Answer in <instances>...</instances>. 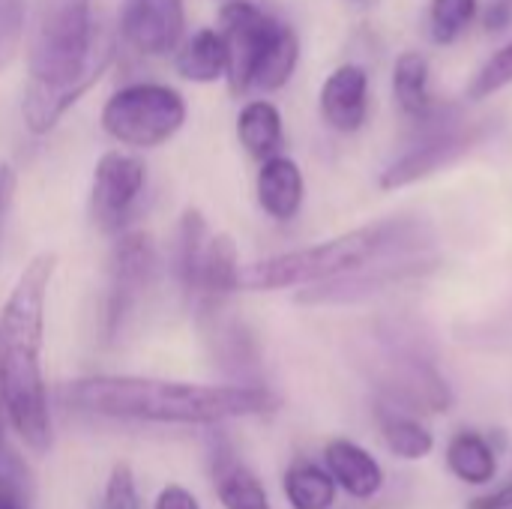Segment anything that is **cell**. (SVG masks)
I'll list each match as a JSON object with an SVG mask.
<instances>
[{
    "mask_svg": "<svg viewBox=\"0 0 512 509\" xmlns=\"http://www.w3.org/2000/svg\"><path fill=\"white\" fill-rule=\"evenodd\" d=\"M66 405L108 420L159 426H216L273 414L279 399L267 387L186 384L138 375H90L63 387Z\"/></svg>",
    "mask_w": 512,
    "mask_h": 509,
    "instance_id": "cell-1",
    "label": "cell"
},
{
    "mask_svg": "<svg viewBox=\"0 0 512 509\" xmlns=\"http://www.w3.org/2000/svg\"><path fill=\"white\" fill-rule=\"evenodd\" d=\"M105 509H141L135 477L129 465H117L105 483Z\"/></svg>",
    "mask_w": 512,
    "mask_h": 509,
    "instance_id": "cell-27",
    "label": "cell"
},
{
    "mask_svg": "<svg viewBox=\"0 0 512 509\" xmlns=\"http://www.w3.org/2000/svg\"><path fill=\"white\" fill-rule=\"evenodd\" d=\"M237 141L258 162L282 153L285 144L282 111L270 99H249L237 114Z\"/></svg>",
    "mask_w": 512,
    "mask_h": 509,
    "instance_id": "cell-16",
    "label": "cell"
},
{
    "mask_svg": "<svg viewBox=\"0 0 512 509\" xmlns=\"http://www.w3.org/2000/svg\"><path fill=\"white\" fill-rule=\"evenodd\" d=\"M153 509H201V504H198V498H195L186 486H180V483H168V486L159 492V498H156Z\"/></svg>",
    "mask_w": 512,
    "mask_h": 509,
    "instance_id": "cell-28",
    "label": "cell"
},
{
    "mask_svg": "<svg viewBox=\"0 0 512 509\" xmlns=\"http://www.w3.org/2000/svg\"><path fill=\"white\" fill-rule=\"evenodd\" d=\"M393 96L405 117L423 123L429 120L438 105L429 90V60L420 51H402L393 66Z\"/></svg>",
    "mask_w": 512,
    "mask_h": 509,
    "instance_id": "cell-18",
    "label": "cell"
},
{
    "mask_svg": "<svg viewBox=\"0 0 512 509\" xmlns=\"http://www.w3.org/2000/svg\"><path fill=\"white\" fill-rule=\"evenodd\" d=\"M156 267L153 237L144 231H120L108 258V294H105V324L117 330L144 294Z\"/></svg>",
    "mask_w": 512,
    "mask_h": 509,
    "instance_id": "cell-8",
    "label": "cell"
},
{
    "mask_svg": "<svg viewBox=\"0 0 512 509\" xmlns=\"http://www.w3.org/2000/svg\"><path fill=\"white\" fill-rule=\"evenodd\" d=\"M93 0H36L27 72L42 84H75L99 60Z\"/></svg>",
    "mask_w": 512,
    "mask_h": 509,
    "instance_id": "cell-4",
    "label": "cell"
},
{
    "mask_svg": "<svg viewBox=\"0 0 512 509\" xmlns=\"http://www.w3.org/2000/svg\"><path fill=\"white\" fill-rule=\"evenodd\" d=\"M480 0H432L429 3V36L438 45H453L477 18Z\"/></svg>",
    "mask_w": 512,
    "mask_h": 509,
    "instance_id": "cell-24",
    "label": "cell"
},
{
    "mask_svg": "<svg viewBox=\"0 0 512 509\" xmlns=\"http://www.w3.org/2000/svg\"><path fill=\"white\" fill-rule=\"evenodd\" d=\"M512 507V477L504 483V486H498L495 492H489V495H477L468 509H510Z\"/></svg>",
    "mask_w": 512,
    "mask_h": 509,
    "instance_id": "cell-29",
    "label": "cell"
},
{
    "mask_svg": "<svg viewBox=\"0 0 512 509\" xmlns=\"http://www.w3.org/2000/svg\"><path fill=\"white\" fill-rule=\"evenodd\" d=\"M297 63H300V39H297L294 27L282 21L267 54H264V60H261V66H258V72H255L252 90H264V93L282 90L291 81Z\"/></svg>",
    "mask_w": 512,
    "mask_h": 509,
    "instance_id": "cell-21",
    "label": "cell"
},
{
    "mask_svg": "<svg viewBox=\"0 0 512 509\" xmlns=\"http://www.w3.org/2000/svg\"><path fill=\"white\" fill-rule=\"evenodd\" d=\"M255 195H258V207L276 219V222H291L306 198V180L300 165L291 156H270L261 162L258 168V180H255Z\"/></svg>",
    "mask_w": 512,
    "mask_h": 509,
    "instance_id": "cell-14",
    "label": "cell"
},
{
    "mask_svg": "<svg viewBox=\"0 0 512 509\" xmlns=\"http://www.w3.org/2000/svg\"><path fill=\"white\" fill-rule=\"evenodd\" d=\"M510 509H512V507H510Z\"/></svg>",
    "mask_w": 512,
    "mask_h": 509,
    "instance_id": "cell-35",
    "label": "cell"
},
{
    "mask_svg": "<svg viewBox=\"0 0 512 509\" xmlns=\"http://www.w3.org/2000/svg\"><path fill=\"white\" fill-rule=\"evenodd\" d=\"M147 186V168L138 156L108 150L99 156L90 183V219L105 234H120L129 222L141 192Z\"/></svg>",
    "mask_w": 512,
    "mask_h": 509,
    "instance_id": "cell-7",
    "label": "cell"
},
{
    "mask_svg": "<svg viewBox=\"0 0 512 509\" xmlns=\"http://www.w3.org/2000/svg\"><path fill=\"white\" fill-rule=\"evenodd\" d=\"M324 468L330 471L339 489L360 501L375 498L384 486V471L375 462V456L345 438H336L324 447Z\"/></svg>",
    "mask_w": 512,
    "mask_h": 509,
    "instance_id": "cell-15",
    "label": "cell"
},
{
    "mask_svg": "<svg viewBox=\"0 0 512 509\" xmlns=\"http://www.w3.org/2000/svg\"><path fill=\"white\" fill-rule=\"evenodd\" d=\"M240 252L237 243L228 234H213L204 243V252L198 258L192 285L186 294L204 300L207 306L222 303L225 297H231L234 291H240Z\"/></svg>",
    "mask_w": 512,
    "mask_h": 509,
    "instance_id": "cell-13",
    "label": "cell"
},
{
    "mask_svg": "<svg viewBox=\"0 0 512 509\" xmlns=\"http://www.w3.org/2000/svg\"><path fill=\"white\" fill-rule=\"evenodd\" d=\"M483 21H486V30H489V33H501V30H507V27L512 24L510 0H495V3L486 9Z\"/></svg>",
    "mask_w": 512,
    "mask_h": 509,
    "instance_id": "cell-30",
    "label": "cell"
},
{
    "mask_svg": "<svg viewBox=\"0 0 512 509\" xmlns=\"http://www.w3.org/2000/svg\"><path fill=\"white\" fill-rule=\"evenodd\" d=\"M480 138L477 126H459L444 120V126L426 129L423 141H417L408 153H402L384 174H381V189H402L417 180L432 177L444 165L456 162L465 156Z\"/></svg>",
    "mask_w": 512,
    "mask_h": 509,
    "instance_id": "cell-9",
    "label": "cell"
},
{
    "mask_svg": "<svg viewBox=\"0 0 512 509\" xmlns=\"http://www.w3.org/2000/svg\"><path fill=\"white\" fill-rule=\"evenodd\" d=\"M12 192H15V168L9 162H0V216L6 210Z\"/></svg>",
    "mask_w": 512,
    "mask_h": 509,
    "instance_id": "cell-32",
    "label": "cell"
},
{
    "mask_svg": "<svg viewBox=\"0 0 512 509\" xmlns=\"http://www.w3.org/2000/svg\"><path fill=\"white\" fill-rule=\"evenodd\" d=\"M512 84V42H507L501 51H495L471 78L468 84V99L471 102H483L501 90H507Z\"/></svg>",
    "mask_w": 512,
    "mask_h": 509,
    "instance_id": "cell-25",
    "label": "cell"
},
{
    "mask_svg": "<svg viewBox=\"0 0 512 509\" xmlns=\"http://www.w3.org/2000/svg\"><path fill=\"white\" fill-rule=\"evenodd\" d=\"M114 60V45L102 48L96 66L75 84H42V81H27L24 87V99H21V117H24V126L33 132V135H48L60 120L63 114L81 102L84 93H90V87H96L102 81V75L108 72Z\"/></svg>",
    "mask_w": 512,
    "mask_h": 509,
    "instance_id": "cell-11",
    "label": "cell"
},
{
    "mask_svg": "<svg viewBox=\"0 0 512 509\" xmlns=\"http://www.w3.org/2000/svg\"><path fill=\"white\" fill-rule=\"evenodd\" d=\"M0 411H3V402H0ZM0 471H3V474H12V477H18V480H21V474H18L15 462H12V453H9V450H6V444H3V423H0Z\"/></svg>",
    "mask_w": 512,
    "mask_h": 509,
    "instance_id": "cell-33",
    "label": "cell"
},
{
    "mask_svg": "<svg viewBox=\"0 0 512 509\" xmlns=\"http://www.w3.org/2000/svg\"><path fill=\"white\" fill-rule=\"evenodd\" d=\"M0 509H27L21 498V480L0 471Z\"/></svg>",
    "mask_w": 512,
    "mask_h": 509,
    "instance_id": "cell-31",
    "label": "cell"
},
{
    "mask_svg": "<svg viewBox=\"0 0 512 509\" xmlns=\"http://www.w3.org/2000/svg\"><path fill=\"white\" fill-rule=\"evenodd\" d=\"M291 509H330L336 501V480L315 462H294L282 480Z\"/></svg>",
    "mask_w": 512,
    "mask_h": 509,
    "instance_id": "cell-20",
    "label": "cell"
},
{
    "mask_svg": "<svg viewBox=\"0 0 512 509\" xmlns=\"http://www.w3.org/2000/svg\"><path fill=\"white\" fill-rule=\"evenodd\" d=\"M351 3H360V0H351Z\"/></svg>",
    "mask_w": 512,
    "mask_h": 509,
    "instance_id": "cell-34",
    "label": "cell"
},
{
    "mask_svg": "<svg viewBox=\"0 0 512 509\" xmlns=\"http://www.w3.org/2000/svg\"><path fill=\"white\" fill-rule=\"evenodd\" d=\"M447 468L468 486H486L495 480L498 459L492 444L477 432H459L447 447Z\"/></svg>",
    "mask_w": 512,
    "mask_h": 509,
    "instance_id": "cell-19",
    "label": "cell"
},
{
    "mask_svg": "<svg viewBox=\"0 0 512 509\" xmlns=\"http://www.w3.org/2000/svg\"><path fill=\"white\" fill-rule=\"evenodd\" d=\"M279 18L264 12L252 0H228L219 9V36L225 42V78L231 93H252L255 72L279 30Z\"/></svg>",
    "mask_w": 512,
    "mask_h": 509,
    "instance_id": "cell-6",
    "label": "cell"
},
{
    "mask_svg": "<svg viewBox=\"0 0 512 509\" xmlns=\"http://www.w3.org/2000/svg\"><path fill=\"white\" fill-rule=\"evenodd\" d=\"M225 42L216 27H201L180 42L174 51V69L192 84H213L225 78Z\"/></svg>",
    "mask_w": 512,
    "mask_h": 509,
    "instance_id": "cell-17",
    "label": "cell"
},
{
    "mask_svg": "<svg viewBox=\"0 0 512 509\" xmlns=\"http://www.w3.org/2000/svg\"><path fill=\"white\" fill-rule=\"evenodd\" d=\"M123 42L144 57H168L186 39L183 0H126L120 15Z\"/></svg>",
    "mask_w": 512,
    "mask_h": 509,
    "instance_id": "cell-10",
    "label": "cell"
},
{
    "mask_svg": "<svg viewBox=\"0 0 512 509\" xmlns=\"http://www.w3.org/2000/svg\"><path fill=\"white\" fill-rule=\"evenodd\" d=\"M381 435H384L390 453L405 459V462L426 459L435 447L432 432L420 420L405 417L399 411H381Z\"/></svg>",
    "mask_w": 512,
    "mask_h": 509,
    "instance_id": "cell-22",
    "label": "cell"
},
{
    "mask_svg": "<svg viewBox=\"0 0 512 509\" xmlns=\"http://www.w3.org/2000/svg\"><path fill=\"white\" fill-rule=\"evenodd\" d=\"M216 495L222 509H270L264 483L243 465H228L219 471Z\"/></svg>",
    "mask_w": 512,
    "mask_h": 509,
    "instance_id": "cell-23",
    "label": "cell"
},
{
    "mask_svg": "<svg viewBox=\"0 0 512 509\" xmlns=\"http://www.w3.org/2000/svg\"><path fill=\"white\" fill-rule=\"evenodd\" d=\"M417 243V225L411 222H375L339 234L333 240L270 255L264 261L240 267V288L246 291H282L297 285H318L339 276L360 273L378 264L384 255H393Z\"/></svg>",
    "mask_w": 512,
    "mask_h": 509,
    "instance_id": "cell-3",
    "label": "cell"
},
{
    "mask_svg": "<svg viewBox=\"0 0 512 509\" xmlns=\"http://www.w3.org/2000/svg\"><path fill=\"white\" fill-rule=\"evenodd\" d=\"M318 108L333 132H360L369 117V72L357 63L336 66L321 84Z\"/></svg>",
    "mask_w": 512,
    "mask_h": 509,
    "instance_id": "cell-12",
    "label": "cell"
},
{
    "mask_svg": "<svg viewBox=\"0 0 512 509\" xmlns=\"http://www.w3.org/2000/svg\"><path fill=\"white\" fill-rule=\"evenodd\" d=\"M186 99L180 90L156 81H135L111 93L99 123L108 138L123 147L153 150L171 141L186 123Z\"/></svg>",
    "mask_w": 512,
    "mask_h": 509,
    "instance_id": "cell-5",
    "label": "cell"
},
{
    "mask_svg": "<svg viewBox=\"0 0 512 509\" xmlns=\"http://www.w3.org/2000/svg\"><path fill=\"white\" fill-rule=\"evenodd\" d=\"M27 0H0V69H6L24 42Z\"/></svg>",
    "mask_w": 512,
    "mask_h": 509,
    "instance_id": "cell-26",
    "label": "cell"
},
{
    "mask_svg": "<svg viewBox=\"0 0 512 509\" xmlns=\"http://www.w3.org/2000/svg\"><path fill=\"white\" fill-rule=\"evenodd\" d=\"M57 270L54 252L33 255L0 306V402L27 450L51 447V411L42 375L45 300Z\"/></svg>",
    "mask_w": 512,
    "mask_h": 509,
    "instance_id": "cell-2",
    "label": "cell"
}]
</instances>
